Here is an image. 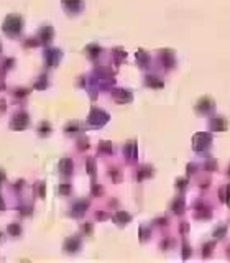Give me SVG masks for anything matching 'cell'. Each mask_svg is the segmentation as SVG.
I'll list each match as a JSON object with an SVG mask.
<instances>
[{
    "label": "cell",
    "instance_id": "cell-7",
    "mask_svg": "<svg viewBox=\"0 0 230 263\" xmlns=\"http://www.w3.org/2000/svg\"><path fill=\"white\" fill-rule=\"evenodd\" d=\"M215 128H222V130H224L225 127H227V123L224 122V120H220V119H217V120H215V125H214Z\"/></svg>",
    "mask_w": 230,
    "mask_h": 263
},
{
    "label": "cell",
    "instance_id": "cell-9",
    "mask_svg": "<svg viewBox=\"0 0 230 263\" xmlns=\"http://www.w3.org/2000/svg\"><path fill=\"white\" fill-rule=\"evenodd\" d=\"M0 209H3V204H2V199H0Z\"/></svg>",
    "mask_w": 230,
    "mask_h": 263
},
{
    "label": "cell",
    "instance_id": "cell-2",
    "mask_svg": "<svg viewBox=\"0 0 230 263\" xmlns=\"http://www.w3.org/2000/svg\"><path fill=\"white\" fill-rule=\"evenodd\" d=\"M194 147H196L197 150H204L205 147H209V143H211V137L207 135V133H199L194 137Z\"/></svg>",
    "mask_w": 230,
    "mask_h": 263
},
{
    "label": "cell",
    "instance_id": "cell-10",
    "mask_svg": "<svg viewBox=\"0 0 230 263\" xmlns=\"http://www.w3.org/2000/svg\"><path fill=\"white\" fill-rule=\"evenodd\" d=\"M2 179H3V174H2V173H0V181H2Z\"/></svg>",
    "mask_w": 230,
    "mask_h": 263
},
{
    "label": "cell",
    "instance_id": "cell-3",
    "mask_svg": "<svg viewBox=\"0 0 230 263\" xmlns=\"http://www.w3.org/2000/svg\"><path fill=\"white\" fill-rule=\"evenodd\" d=\"M107 122V115L100 110H92L90 117H89V123L90 125H100V123Z\"/></svg>",
    "mask_w": 230,
    "mask_h": 263
},
{
    "label": "cell",
    "instance_id": "cell-8",
    "mask_svg": "<svg viewBox=\"0 0 230 263\" xmlns=\"http://www.w3.org/2000/svg\"><path fill=\"white\" fill-rule=\"evenodd\" d=\"M8 232H12V233H18V232H20V227H18V225H10V227H8Z\"/></svg>",
    "mask_w": 230,
    "mask_h": 263
},
{
    "label": "cell",
    "instance_id": "cell-4",
    "mask_svg": "<svg viewBox=\"0 0 230 263\" xmlns=\"http://www.w3.org/2000/svg\"><path fill=\"white\" fill-rule=\"evenodd\" d=\"M61 170H64V173H66V174L71 173V170H73V165H71L69 159H64V161L61 163Z\"/></svg>",
    "mask_w": 230,
    "mask_h": 263
},
{
    "label": "cell",
    "instance_id": "cell-5",
    "mask_svg": "<svg viewBox=\"0 0 230 263\" xmlns=\"http://www.w3.org/2000/svg\"><path fill=\"white\" fill-rule=\"evenodd\" d=\"M79 247V243L76 242V240L74 238H71V240H68V243H66V248H68V250L69 252H74L76 250V248Z\"/></svg>",
    "mask_w": 230,
    "mask_h": 263
},
{
    "label": "cell",
    "instance_id": "cell-1",
    "mask_svg": "<svg viewBox=\"0 0 230 263\" xmlns=\"http://www.w3.org/2000/svg\"><path fill=\"white\" fill-rule=\"evenodd\" d=\"M20 25H21V21L20 18L17 17H8L5 21V26H3V30L7 33H18L20 31Z\"/></svg>",
    "mask_w": 230,
    "mask_h": 263
},
{
    "label": "cell",
    "instance_id": "cell-6",
    "mask_svg": "<svg viewBox=\"0 0 230 263\" xmlns=\"http://www.w3.org/2000/svg\"><path fill=\"white\" fill-rule=\"evenodd\" d=\"M117 219H118L120 222H125V221H130V215L125 214V212H118V214H117Z\"/></svg>",
    "mask_w": 230,
    "mask_h": 263
}]
</instances>
